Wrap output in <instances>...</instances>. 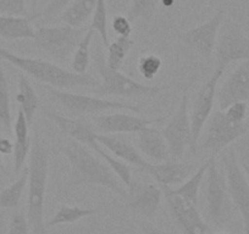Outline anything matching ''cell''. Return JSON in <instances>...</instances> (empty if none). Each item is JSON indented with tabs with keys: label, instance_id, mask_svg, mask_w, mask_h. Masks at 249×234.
I'll return each instance as SVG.
<instances>
[{
	"label": "cell",
	"instance_id": "cell-1",
	"mask_svg": "<svg viewBox=\"0 0 249 234\" xmlns=\"http://www.w3.org/2000/svg\"><path fill=\"white\" fill-rule=\"evenodd\" d=\"M60 149L70 166V173L66 182L69 187L97 185L107 188L121 199H126V189L116 174L110 169L107 162L90 152L88 147L68 138Z\"/></svg>",
	"mask_w": 249,
	"mask_h": 234
},
{
	"label": "cell",
	"instance_id": "cell-2",
	"mask_svg": "<svg viewBox=\"0 0 249 234\" xmlns=\"http://www.w3.org/2000/svg\"><path fill=\"white\" fill-rule=\"evenodd\" d=\"M0 60L8 61L33 80L60 90H70L75 88L90 89L97 88L100 83V80H97L92 75H77L72 71L60 67L52 61L21 56L3 47H0Z\"/></svg>",
	"mask_w": 249,
	"mask_h": 234
},
{
	"label": "cell",
	"instance_id": "cell-3",
	"mask_svg": "<svg viewBox=\"0 0 249 234\" xmlns=\"http://www.w3.org/2000/svg\"><path fill=\"white\" fill-rule=\"evenodd\" d=\"M27 219L32 234H47L44 202L49 176V151L37 132L28 157Z\"/></svg>",
	"mask_w": 249,
	"mask_h": 234
},
{
	"label": "cell",
	"instance_id": "cell-4",
	"mask_svg": "<svg viewBox=\"0 0 249 234\" xmlns=\"http://www.w3.org/2000/svg\"><path fill=\"white\" fill-rule=\"evenodd\" d=\"M94 65L100 76V83L92 93L97 97H119L124 99H152L171 89L174 85H148L132 80L120 71L110 70L107 65L102 45L97 44L93 51Z\"/></svg>",
	"mask_w": 249,
	"mask_h": 234
},
{
	"label": "cell",
	"instance_id": "cell-5",
	"mask_svg": "<svg viewBox=\"0 0 249 234\" xmlns=\"http://www.w3.org/2000/svg\"><path fill=\"white\" fill-rule=\"evenodd\" d=\"M207 161L208 168L203 182L207 223L209 227L221 229L229 226L236 209L230 197L224 167L219 166L214 155Z\"/></svg>",
	"mask_w": 249,
	"mask_h": 234
},
{
	"label": "cell",
	"instance_id": "cell-6",
	"mask_svg": "<svg viewBox=\"0 0 249 234\" xmlns=\"http://www.w3.org/2000/svg\"><path fill=\"white\" fill-rule=\"evenodd\" d=\"M44 90L49 95L53 101L62 107L65 111L75 115L77 117H83L86 115H100L109 111H130L135 114H141L142 109L138 105L128 104L119 100L105 99L93 95L77 94V93L69 92V90H60L54 87L45 85Z\"/></svg>",
	"mask_w": 249,
	"mask_h": 234
},
{
	"label": "cell",
	"instance_id": "cell-7",
	"mask_svg": "<svg viewBox=\"0 0 249 234\" xmlns=\"http://www.w3.org/2000/svg\"><path fill=\"white\" fill-rule=\"evenodd\" d=\"M87 31L85 27L40 26L36 30L33 43L39 51L44 52L47 56L52 57L57 63L64 64L75 52Z\"/></svg>",
	"mask_w": 249,
	"mask_h": 234
},
{
	"label": "cell",
	"instance_id": "cell-8",
	"mask_svg": "<svg viewBox=\"0 0 249 234\" xmlns=\"http://www.w3.org/2000/svg\"><path fill=\"white\" fill-rule=\"evenodd\" d=\"M188 88H190L188 85L183 88V93L176 111L161 131L169 145L170 157L172 161H179L188 148L195 154L197 151V145L193 142L192 126H191Z\"/></svg>",
	"mask_w": 249,
	"mask_h": 234
},
{
	"label": "cell",
	"instance_id": "cell-9",
	"mask_svg": "<svg viewBox=\"0 0 249 234\" xmlns=\"http://www.w3.org/2000/svg\"><path fill=\"white\" fill-rule=\"evenodd\" d=\"M221 164L226 174L227 187L233 206L241 215L244 232L249 234V181L238 161L233 148L221 155Z\"/></svg>",
	"mask_w": 249,
	"mask_h": 234
},
{
	"label": "cell",
	"instance_id": "cell-10",
	"mask_svg": "<svg viewBox=\"0 0 249 234\" xmlns=\"http://www.w3.org/2000/svg\"><path fill=\"white\" fill-rule=\"evenodd\" d=\"M248 131L247 125H233L225 117L224 111H216L209 117L200 148L217 155L232 144L234 140L244 135Z\"/></svg>",
	"mask_w": 249,
	"mask_h": 234
},
{
	"label": "cell",
	"instance_id": "cell-11",
	"mask_svg": "<svg viewBox=\"0 0 249 234\" xmlns=\"http://www.w3.org/2000/svg\"><path fill=\"white\" fill-rule=\"evenodd\" d=\"M225 68L226 67L216 66L213 75L199 88V90L197 92L195 100L192 102V110H191L190 117L191 126H192L193 142H195L196 145H198L203 130H204L205 125H207L208 120H209V117L212 116L213 107H214V100L216 98L217 84H219L220 78L224 75Z\"/></svg>",
	"mask_w": 249,
	"mask_h": 234
},
{
	"label": "cell",
	"instance_id": "cell-12",
	"mask_svg": "<svg viewBox=\"0 0 249 234\" xmlns=\"http://www.w3.org/2000/svg\"><path fill=\"white\" fill-rule=\"evenodd\" d=\"M224 18L225 11L220 9L204 23L190 28L183 33H179L178 39L191 50L210 61L213 54L215 52L217 34L224 22Z\"/></svg>",
	"mask_w": 249,
	"mask_h": 234
},
{
	"label": "cell",
	"instance_id": "cell-13",
	"mask_svg": "<svg viewBox=\"0 0 249 234\" xmlns=\"http://www.w3.org/2000/svg\"><path fill=\"white\" fill-rule=\"evenodd\" d=\"M164 117H142L136 115L114 112V114L94 115L90 122L99 134H124L138 133L143 128L162 122Z\"/></svg>",
	"mask_w": 249,
	"mask_h": 234
},
{
	"label": "cell",
	"instance_id": "cell-14",
	"mask_svg": "<svg viewBox=\"0 0 249 234\" xmlns=\"http://www.w3.org/2000/svg\"><path fill=\"white\" fill-rule=\"evenodd\" d=\"M164 199L170 207L172 217L183 234H208L212 228L203 219L197 206L175 194L172 188L161 187Z\"/></svg>",
	"mask_w": 249,
	"mask_h": 234
},
{
	"label": "cell",
	"instance_id": "cell-15",
	"mask_svg": "<svg viewBox=\"0 0 249 234\" xmlns=\"http://www.w3.org/2000/svg\"><path fill=\"white\" fill-rule=\"evenodd\" d=\"M162 198V189L157 183H147L132 180L126 190V204L131 211L142 219L150 218L160 209Z\"/></svg>",
	"mask_w": 249,
	"mask_h": 234
},
{
	"label": "cell",
	"instance_id": "cell-16",
	"mask_svg": "<svg viewBox=\"0 0 249 234\" xmlns=\"http://www.w3.org/2000/svg\"><path fill=\"white\" fill-rule=\"evenodd\" d=\"M215 57L217 66L222 67L236 61L249 60V38L243 34L238 26L230 23L217 37Z\"/></svg>",
	"mask_w": 249,
	"mask_h": 234
},
{
	"label": "cell",
	"instance_id": "cell-17",
	"mask_svg": "<svg viewBox=\"0 0 249 234\" xmlns=\"http://www.w3.org/2000/svg\"><path fill=\"white\" fill-rule=\"evenodd\" d=\"M42 111L48 120L52 121L70 139L92 148L94 151L98 147H100L97 142V132L94 130V126L90 121L86 120V117L62 116L45 107H43Z\"/></svg>",
	"mask_w": 249,
	"mask_h": 234
},
{
	"label": "cell",
	"instance_id": "cell-18",
	"mask_svg": "<svg viewBox=\"0 0 249 234\" xmlns=\"http://www.w3.org/2000/svg\"><path fill=\"white\" fill-rule=\"evenodd\" d=\"M216 99L220 111H225L236 102H247L249 100V60L242 61L231 75L226 78L221 87L216 90Z\"/></svg>",
	"mask_w": 249,
	"mask_h": 234
},
{
	"label": "cell",
	"instance_id": "cell-19",
	"mask_svg": "<svg viewBox=\"0 0 249 234\" xmlns=\"http://www.w3.org/2000/svg\"><path fill=\"white\" fill-rule=\"evenodd\" d=\"M98 144L105 150L111 152L115 157L122 160L130 166L147 173L152 162L143 157L137 147L132 144L128 139L120 134H99L97 133Z\"/></svg>",
	"mask_w": 249,
	"mask_h": 234
},
{
	"label": "cell",
	"instance_id": "cell-20",
	"mask_svg": "<svg viewBox=\"0 0 249 234\" xmlns=\"http://www.w3.org/2000/svg\"><path fill=\"white\" fill-rule=\"evenodd\" d=\"M196 169L195 164L169 160L161 164H152L147 174H149L160 187L172 188L175 185H181L195 173Z\"/></svg>",
	"mask_w": 249,
	"mask_h": 234
},
{
	"label": "cell",
	"instance_id": "cell-21",
	"mask_svg": "<svg viewBox=\"0 0 249 234\" xmlns=\"http://www.w3.org/2000/svg\"><path fill=\"white\" fill-rule=\"evenodd\" d=\"M136 134H137V149L140 150L143 157L145 156L148 160H152L157 164L171 160L169 145L161 131L150 126V127L143 128Z\"/></svg>",
	"mask_w": 249,
	"mask_h": 234
},
{
	"label": "cell",
	"instance_id": "cell-22",
	"mask_svg": "<svg viewBox=\"0 0 249 234\" xmlns=\"http://www.w3.org/2000/svg\"><path fill=\"white\" fill-rule=\"evenodd\" d=\"M28 125L26 120L25 114L22 110H18L16 115V121L14 123V134H15V143H14V172L16 174L20 173L23 168L27 159L30 157L31 144L30 133H28Z\"/></svg>",
	"mask_w": 249,
	"mask_h": 234
},
{
	"label": "cell",
	"instance_id": "cell-23",
	"mask_svg": "<svg viewBox=\"0 0 249 234\" xmlns=\"http://www.w3.org/2000/svg\"><path fill=\"white\" fill-rule=\"evenodd\" d=\"M37 17L38 14L30 17L0 15V38L8 40L33 39L36 30L32 26V20Z\"/></svg>",
	"mask_w": 249,
	"mask_h": 234
},
{
	"label": "cell",
	"instance_id": "cell-24",
	"mask_svg": "<svg viewBox=\"0 0 249 234\" xmlns=\"http://www.w3.org/2000/svg\"><path fill=\"white\" fill-rule=\"evenodd\" d=\"M97 0H73L62 11L56 20L72 28H82L83 25L93 16Z\"/></svg>",
	"mask_w": 249,
	"mask_h": 234
},
{
	"label": "cell",
	"instance_id": "cell-25",
	"mask_svg": "<svg viewBox=\"0 0 249 234\" xmlns=\"http://www.w3.org/2000/svg\"><path fill=\"white\" fill-rule=\"evenodd\" d=\"M16 101L20 105L18 109L22 110V112L25 114L28 125L32 126L37 110L39 107V99H38L35 88L32 87L25 75L18 76V92L16 94Z\"/></svg>",
	"mask_w": 249,
	"mask_h": 234
},
{
	"label": "cell",
	"instance_id": "cell-26",
	"mask_svg": "<svg viewBox=\"0 0 249 234\" xmlns=\"http://www.w3.org/2000/svg\"><path fill=\"white\" fill-rule=\"evenodd\" d=\"M99 212V209H90V207H83L73 205V206H69V205H61L60 209L53 215L52 218L45 223V227L52 228L55 226H61V224H70L78 222L80 219L85 218V217L94 216L95 214Z\"/></svg>",
	"mask_w": 249,
	"mask_h": 234
},
{
	"label": "cell",
	"instance_id": "cell-27",
	"mask_svg": "<svg viewBox=\"0 0 249 234\" xmlns=\"http://www.w3.org/2000/svg\"><path fill=\"white\" fill-rule=\"evenodd\" d=\"M28 183V168H23L20 177L0 192V207L1 209H18L21 205L23 193Z\"/></svg>",
	"mask_w": 249,
	"mask_h": 234
},
{
	"label": "cell",
	"instance_id": "cell-28",
	"mask_svg": "<svg viewBox=\"0 0 249 234\" xmlns=\"http://www.w3.org/2000/svg\"><path fill=\"white\" fill-rule=\"evenodd\" d=\"M208 168V161L204 165L198 167L195 171V173L191 176L187 181H184L181 185L177 188H172L175 194L179 195L187 201L192 202L193 205L198 206V201H199V190L202 188V183L204 182L205 172Z\"/></svg>",
	"mask_w": 249,
	"mask_h": 234
},
{
	"label": "cell",
	"instance_id": "cell-29",
	"mask_svg": "<svg viewBox=\"0 0 249 234\" xmlns=\"http://www.w3.org/2000/svg\"><path fill=\"white\" fill-rule=\"evenodd\" d=\"M135 45V40L131 38L117 37L112 43H110L107 49V65L110 70L120 71L127 59L131 49Z\"/></svg>",
	"mask_w": 249,
	"mask_h": 234
},
{
	"label": "cell",
	"instance_id": "cell-30",
	"mask_svg": "<svg viewBox=\"0 0 249 234\" xmlns=\"http://www.w3.org/2000/svg\"><path fill=\"white\" fill-rule=\"evenodd\" d=\"M11 122H13V120H11L9 82L3 65V60H0V125L8 134L13 132V123Z\"/></svg>",
	"mask_w": 249,
	"mask_h": 234
},
{
	"label": "cell",
	"instance_id": "cell-31",
	"mask_svg": "<svg viewBox=\"0 0 249 234\" xmlns=\"http://www.w3.org/2000/svg\"><path fill=\"white\" fill-rule=\"evenodd\" d=\"M94 31L88 28L85 37L80 42L78 47L73 52L72 61H71V70L77 75H87V68L90 61V44H92Z\"/></svg>",
	"mask_w": 249,
	"mask_h": 234
},
{
	"label": "cell",
	"instance_id": "cell-32",
	"mask_svg": "<svg viewBox=\"0 0 249 234\" xmlns=\"http://www.w3.org/2000/svg\"><path fill=\"white\" fill-rule=\"evenodd\" d=\"M95 152L98 154V156H100L105 162H107V166H109L110 169L116 174V177L119 178L120 182H121L122 184L126 185V187H128V185L131 184V182H132L133 180V176L132 168H131L130 165L126 164L124 161H122V160L117 159V157H115L114 155H110L109 152L102 147H98L97 149H95Z\"/></svg>",
	"mask_w": 249,
	"mask_h": 234
},
{
	"label": "cell",
	"instance_id": "cell-33",
	"mask_svg": "<svg viewBox=\"0 0 249 234\" xmlns=\"http://www.w3.org/2000/svg\"><path fill=\"white\" fill-rule=\"evenodd\" d=\"M94 32H98L103 45L105 48L109 47V34H107V0H97L95 1L94 13L92 16L90 27Z\"/></svg>",
	"mask_w": 249,
	"mask_h": 234
},
{
	"label": "cell",
	"instance_id": "cell-34",
	"mask_svg": "<svg viewBox=\"0 0 249 234\" xmlns=\"http://www.w3.org/2000/svg\"><path fill=\"white\" fill-rule=\"evenodd\" d=\"M159 4L152 0H132L127 11V18L130 21L145 20L150 21L154 17Z\"/></svg>",
	"mask_w": 249,
	"mask_h": 234
},
{
	"label": "cell",
	"instance_id": "cell-35",
	"mask_svg": "<svg viewBox=\"0 0 249 234\" xmlns=\"http://www.w3.org/2000/svg\"><path fill=\"white\" fill-rule=\"evenodd\" d=\"M162 67L161 57L155 54L142 55L138 60V72L144 80H154Z\"/></svg>",
	"mask_w": 249,
	"mask_h": 234
},
{
	"label": "cell",
	"instance_id": "cell-36",
	"mask_svg": "<svg viewBox=\"0 0 249 234\" xmlns=\"http://www.w3.org/2000/svg\"><path fill=\"white\" fill-rule=\"evenodd\" d=\"M0 15L30 17L26 0H0Z\"/></svg>",
	"mask_w": 249,
	"mask_h": 234
},
{
	"label": "cell",
	"instance_id": "cell-37",
	"mask_svg": "<svg viewBox=\"0 0 249 234\" xmlns=\"http://www.w3.org/2000/svg\"><path fill=\"white\" fill-rule=\"evenodd\" d=\"M225 117L233 125H246L248 118V105L247 102H236L224 111Z\"/></svg>",
	"mask_w": 249,
	"mask_h": 234
},
{
	"label": "cell",
	"instance_id": "cell-38",
	"mask_svg": "<svg viewBox=\"0 0 249 234\" xmlns=\"http://www.w3.org/2000/svg\"><path fill=\"white\" fill-rule=\"evenodd\" d=\"M72 1L73 0H50L44 10L38 14V17H42L45 22H50L54 18H57V16L65 10Z\"/></svg>",
	"mask_w": 249,
	"mask_h": 234
},
{
	"label": "cell",
	"instance_id": "cell-39",
	"mask_svg": "<svg viewBox=\"0 0 249 234\" xmlns=\"http://www.w3.org/2000/svg\"><path fill=\"white\" fill-rule=\"evenodd\" d=\"M8 234H32L27 216L23 212H14L11 215Z\"/></svg>",
	"mask_w": 249,
	"mask_h": 234
},
{
	"label": "cell",
	"instance_id": "cell-40",
	"mask_svg": "<svg viewBox=\"0 0 249 234\" xmlns=\"http://www.w3.org/2000/svg\"><path fill=\"white\" fill-rule=\"evenodd\" d=\"M111 28L119 37L130 38L132 33V25L131 21L124 15H116L111 21Z\"/></svg>",
	"mask_w": 249,
	"mask_h": 234
},
{
	"label": "cell",
	"instance_id": "cell-41",
	"mask_svg": "<svg viewBox=\"0 0 249 234\" xmlns=\"http://www.w3.org/2000/svg\"><path fill=\"white\" fill-rule=\"evenodd\" d=\"M137 224L142 234H166L162 229H160L159 227H157L147 219H138Z\"/></svg>",
	"mask_w": 249,
	"mask_h": 234
},
{
	"label": "cell",
	"instance_id": "cell-42",
	"mask_svg": "<svg viewBox=\"0 0 249 234\" xmlns=\"http://www.w3.org/2000/svg\"><path fill=\"white\" fill-rule=\"evenodd\" d=\"M14 152V143L8 137H0V155H11Z\"/></svg>",
	"mask_w": 249,
	"mask_h": 234
},
{
	"label": "cell",
	"instance_id": "cell-43",
	"mask_svg": "<svg viewBox=\"0 0 249 234\" xmlns=\"http://www.w3.org/2000/svg\"><path fill=\"white\" fill-rule=\"evenodd\" d=\"M30 1H31V10H32L33 15H37V14H36V11H37L38 4H39L40 0H30Z\"/></svg>",
	"mask_w": 249,
	"mask_h": 234
},
{
	"label": "cell",
	"instance_id": "cell-44",
	"mask_svg": "<svg viewBox=\"0 0 249 234\" xmlns=\"http://www.w3.org/2000/svg\"><path fill=\"white\" fill-rule=\"evenodd\" d=\"M160 4H161L164 8H171L175 4V0H161V3Z\"/></svg>",
	"mask_w": 249,
	"mask_h": 234
},
{
	"label": "cell",
	"instance_id": "cell-45",
	"mask_svg": "<svg viewBox=\"0 0 249 234\" xmlns=\"http://www.w3.org/2000/svg\"><path fill=\"white\" fill-rule=\"evenodd\" d=\"M241 166H242V168H243L244 173H246L247 178H248V181H249V164H246V162H241Z\"/></svg>",
	"mask_w": 249,
	"mask_h": 234
},
{
	"label": "cell",
	"instance_id": "cell-46",
	"mask_svg": "<svg viewBox=\"0 0 249 234\" xmlns=\"http://www.w3.org/2000/svg\"><path fill=\"white\" fill-rule=\"evenodd\" d=\"M0 168H3V160H1V155H0Z\"/></svg>",
	"mask_w": 249,
	"mask_h": 234
},
{
	"label": "cell",
	"instance_id": "cell-47",
	"mask_svg": "<svg viewBox=\"0 0 249 234\" xmlns=\"http://www.w3.org/2000/svg\"><path fill=\"white\" fill-rule=\"evenodd\" d=\"M214 234H229V233H227V232H216V233Z\"/></svg>",
	"mask_w": 249,
	"mask_h": 234
},
{
	"label": "cell",
	"instance_id": "cell-48",
	"mask_svg": "<svg viewBox=\"0 0 249 234\" xmlns=\"http://www.w3.org/2000/svg\"><path fill=\"white\" fill-rule=\"evenodd\" d=\"M246 125H247V127L249 128V116H248V118H247V121H246Z\"/></svg>",
	"mask_w": 249,
	"mask_h": 234
},
{
	"label": "cell",
	"instance_id": "cell-49",
	"mask_svg": "<svg viewBox=\"0 0 249 234\" xmlns=\"http://www.w3.org/2000/svg\"><path fill=\"white\" fill-rule=\"evenodd\" d=\"M246 3H249V0H246Z\"/></svg>",
	"mask_w": 249,
	"mask_h": 234
}]
</instances>
